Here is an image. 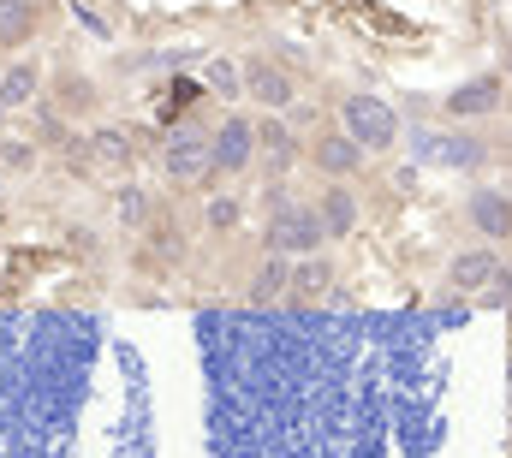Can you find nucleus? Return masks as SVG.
Instances as JSON below:
<instances>
[{
	"label": "nucleus",
	"mask_w": 512,
	"mask_h": 458,
	"mask_svg": "<svg viewBox=\"0 0 512 458\" xmlns=\"http://www.w3.org/2000/svg\"><path fill=\"white\" fill-rule=\"evenodd\" d=\"M328 232H322V215L316 209H304V203H292L280 185L268 191V250H280V256H304V250H316Z\"/></svg>",
	"instance_id": "nucleus-1"
},
{
	"label": "nucleus",
	"mask_w": 512,
	"mask_h": 458,
	"mask_svg": "<svg viewBox=\"0 0 512 458\" xmlns=\"http://www.w3.org/2000/svg\"><path fill=\"white\" fill-rule=\"evenodd\" d=\"M167 173L179 185L209 179L215 173V137H203L197 125H173V137H167Z\"/></svg>",
	"instance_id": "nucleus-2"
},
{
	"label": "nucleus",
	"mask_w": 512,
	"mask_h": 458,
	"mask_svg": "<svg viewBox=\"0 0 512 458\" xmlns=\"http://www.w3.org/2000/svg\"><path fill=\"white\" fill-rule=\"evenodd\" d=\"M346 131L364 143V149H387L393 137H399V114L387 108L382 96H346Z\"/></svg>",
	"instance_id": "nucleus-3"
},
{
	"label": "nucleus",
	"mask_w": 512,
	"mask_h": 458,
	"mask_svg": "<svg viewBox=\"0 0 512 458\" xmlns=\"http://www.w3.org/2000/svg\"><path fill=\"white\" fill-rule=\"evenodd\" d=\"M251 155H256V125L239 114L221 119V131H215V173H239Z\"/></svg>",
	"instance_id": "nucleus-4"
},
{
	"label": "nucleus",
	"mask_w": 512,
	"mask_h": 458,
	"mask_svg": "<svg viewBox=\"0 0 512 458\" xmlns=\"http://www.w3.org/2000/svg\"><path fill=\"white\" fill-rule=\"evenodd\" d=\"M245 96H256L262 108H286L292 102V78L274 60H245Z\"/></svg>",
	"instance_id": "nucleus-5"
},
{
	"label": "nucleus",
	"mask_w": 512,
	"mask_h": 458,
	"mask_svg": "<svg viewBox=\"0 0 512 458\" xmlns=\"http://www.w3.org/2000/svg\"><path fill=\"white\" fill-rule=\"evenodd\" d=\"M316 167H322V173H334V179H346V173H358V167H364V143H358L352 131L316 137Z\"/></svg>",
	"instance_id": "nucleus-6"
},
{
	"label": "nucleus",
	"mask_w": 512,
	"mask_h": 458,
	"mask_svg": "<svg viewBox=\"0 0 512 458\" xmlns=\"http://www.w3.org/2000/svg\"><path fill=\"white\" fill-rule=\"evenodd\" d=\"M417 155L423 161H441V167H477L483 161V143L477 137H417Z\"/></svg>",
	"instance_id": "nucleus-7"
},
{
	"label": "nucleus",
	"mask_w": 512,
	"mask_h": 458,
	"mask_svg": "<svg viewBox=\"0 0 512 458\" xmlns=\"http://www.w3.org/2000/svg\"><path fill=\"white\" fill-rule=\"evenodd\" d=\"M495 108H501V84H495V78H471V84H459V90L447 96V114L453 119L495 114Z\"/></svg>",
	"instance_id": "nucleus-8"
},
{
	"label": "nucleus",
	"mask_w": 512,
	"mask_h": 458,
	"mask_svg": "<svg viewBox=\"0 0 512 458\" xmlns=\"http://www.w3.org/2000/svg\"><path fill=\"white\" fill-rule=\"evenodd\" d=\"M471 221L483 238H507L512 232V203L507 191H471Z\"/></svg>",
	"instance_id": "nucleus-9"
},
{
	"label": "nucleus",
	"mask_w": 512,
	"mask_h": 458,
	"mask_svg": "<svg viewBox=\"0 0 512 458\" xmlns=\"http://www.w3.org/2000/svg\"><path fill=\"white\" fill-rule=\"evenodd\" d=\"M316 215H322V232H328V238H346V232L358 227V197L334 185V191H322V203H316Z\"/></svg>",
	"instance_id": "nucleus-10"
},
{
	"label": "nucleus",
	"mask_w": 512,
	"mask_h": 458,
	"mask_svg": "<svg viewBox=\"0 0 512 458\" xmlns=\"http://www.w3.org/2000/svg\"><path fill=\"white\" fill-rule=\"evenodd\" d=\"M30 30H36V6L30 0H0V48L30 42Z\"/></svg>",
	"instance_id": "nucleus-11"
},
{
	"label": "nucleus",
	"mask_w": 512,
	"mask_h": 458,
	"mask_svg": "<svg viewBox=\"0 0 512 458\" xmlns=\"http://www.w3.org/2000/svg\"><path fill=\"white\" fill-rule=\"evenodd\" d=\"M36 84H42V78H36V66H24V60H18V66H6V72H0V108H24V102L36 96Z\"/></svg>",
	"instance_id": "nucleus-12"
},
{
	"label": "nucleus",
	"mask_w": 512,
	"mask_h": 458,
	"mask_svg": "<svg viewBox=\"0 0 512 458\" xmlns=\"http://www.w3.org/2000/svg\"><path fill=\"white\" fill-rule=\"evenodd\" d=\"M495 268H501V262H495L489 250H471V256H459V262H453V286H465V292H471V286H489V280H495Z\"/></svg>",
	"instance_id": "nucleus-13"
},
{
	"label": "nucleus",
	"mask_w": 512,
	"mask_h": 458,
	"mask_svg": "<svg viewBox=\"0 0 512 458\" xmlns=\"http://www.w3.org/2000/svg\"><path fill=\"white\" fill-rule=\"evenodd\" d=\"M203 84H209L215 96H245V66H233V60L215 54V60L203 66Z\"/></svg>",
	"instance_id": "nucleus-14"
},
{
	"label": "nucleus",
	"mask_w": 512,
	"mask_h": 458,
	"mask_svg": "<svg viewBox=\"0 0 512 458\" xmlns=\"http://www.w3.org/2000/svg\"><path fill=\"white\" fill-rule=\"evenodd\" d=\"M256 143H262V155H268V167L280 173L286 161H292V137L280 131V125H268V131H256Z\"/></svg>",
	"instance_id": "nucleus-15"
},
{
	"label": "nucleus",
	"mask_w": 512,
	"mask_h": 458,
	"mask_svg": "<svg viewBox=\"0 0 512 458\" xmlns=\"http://www.w3.org/2000/svg\"><path fill=\"white\" fill-rule=\"evenodd\" d=\"M96 161H108V167H120V161H131L126 131H96Z\"/></svg>",
	"instance_id": "nucleus-16"
},
{
	"label": "nucleus",
	"mask_w": 512,
	"mask_h": 458,
	"mask_svg": "<svg viewBox=\"0 0 512 458\" xmlns=\"http://www.w3.org/2000/svg\"><path fill=\"white\" fill-rule=\"evenodd\" d=\"M30 161H36V149H30L24 137H0V167H6V173H24Z\"/></svg>",
	"instance_id": "nucleus-17"
},
{
	"label": "nucleus",
	"mask_w": 512,
	"mask_h": 458,
	"mask_svg": "<svg viewBox=\"0 0 512 458\" xmlns=\"http://www.w3.org/2000/svg\"><path fill=\"white\" fill-rule=\"evenodd\" d=\"M239 221V203L233 197H209V227H233Z\"/></svg>",
	"instance_id": "nucleus-18"
},
{
	"label": "nucleus",
	"mask_w": 512,
	"mask_h": 458,
	"mask_svg": "<svg viewBox=\"0 0 512 458\" xmlns=\"http://www.w3.org/2000/svg\"><path fill=\"white\" fill-rule=\"evenodd\" d=\"M66 108H90V78H72L66 84Z\"/></svg>",
	"instance_id": "nucleus-19"
},
{
	"label": "nucleus",
	"mask_w": 512,
	"mask_h": 458,
	"mask_svg": "<svg viewBox=\"0 0 512 458\" xmlns=\"http://www.w3.org/2000/svg\"><path fill=\"white\" fill-rule=\"evenodd\" d=\"M72 18H78V24H84V30H90V36H108V24H102V18H96V12H90V6H72Z\"/></svg>",
	"instance_id": "nucleus-20"
},
{
	"label": "nucleus",
	"mask_w": 512,
	"mask_h": 458,
	"mask_svg": "<svg viewBox=\"0 0 512 458\" xmlns=\"http://www.w3.org/2000/svg\"><path fill=\"white\" fill-rule=\"evenodd\" d=\"M120 215H126V221H143V197H137V191L120 197Z\"/></svg>",
	"instance_id": "nucleus-21"
},
{
	"label": "nucleus",
	"mask_w": 512,
	"mask_h": 458,
	"mask_svg": "<svg viewBox=\"0 0 512 458\" xmlns=\"http://www.w3.org/2000/svg\"><path fill=\"white\" fill-rule=\"evenodd\" d=\"M0 119H6V108H0Z\"/></svg>",
	"instance_id": "nucleus-22"
},
{
	"label": "nucleus",
	"mask_w": 512,
	"mask_h": 458,
	"mask_svg": "<svg viewBox=\"0 0 512 458\" xmlns=\"http://www.w3.org/2000/svg\"><path fill=\"white\" fill-rule=\"evenodd\" d=\"M507 286H512V274H507Z\"/></svg>",
	"instance_id": "nucleus-23"
}]
</instances>
